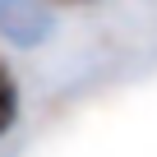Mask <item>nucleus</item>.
Masks as SVG:
<instances>
[{"instance_id":"obj_1","label":"nucleus","mask_w":157,"mask_h":157,"mask_svg":"<svg viewBox=\"0 0 157 157\" xmlns=\"http://www.w3.org/2000/svg\"><path fill=\"white\" fill-rule=\"evenodd\" d=\"M51 28V19L42 14V0H0V33L19 46L42 42Z\"/></svg>"},{"instance_id":"obj_3","label":"nucleus","mask_w":157,"mask_h":157,"mask_svg":"<svg viewBox=\"0 0 157 157\" xmlns=\"http://www.w3.org/2000/svg\"><path fill=\"white\" fill-rule=\"evenodd\" d=\"M56 5H78V0H56Z\"/></svg>"},{"instance_id":"obj_2","label":"nucleus","mask_w":157,"mask_h":157,"mask_svg":"<svg viewBox=\"0 0 157 157\" xmlns=\"http://www.w3.org/2000/svg\"><path fill=\"white\" fill-rule=\"evenodd\" d=\"M23 120V88H19V78L10 69V60L0 56V139H10Z\"/></svg>"}]
</instances>
